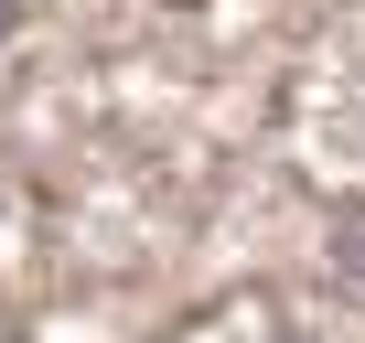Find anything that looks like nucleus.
<instances>
[{"mask_svg": "<svg viewBox=\"0 0 365 343\" xmlns=\"http://www.w3.org/2000/svg\"><path fill=\"white\" fill-rule=\"evenodd\" d=\"M322 268H333L344 290H365V204H354V215H333V236H322Z\"/></svg>", "mask_w": 365, "mask_h": 343, "instance_id": "obj_1", "label": "nucleus"}, {"mask_svg": "<svg viewBox=\"0 0 365 343\" xmlns=\"http://www.w3.org/2000/svg\"><path fill=\"white\" fill-rule=\"evenodd\" d=\"M269 343H312V332H269Z\"/></svg>", "mask_w": 365, "mask_h": 343, "instance_id": "obj_3", "label": "nucleus"}, {"mask_svg": "<svg viewBox=\"0 0 365 343\" xmlns=\"http://www.w3.org/2000/svg\"><path fill=\"white\" fill-rule=\"evenodd\" d=\"M11 33H22V0H0V54H11Z\"/></svg>", "mask_w": 365, "mask_h": 343, "instance_id": "obj_2", "label": "nucleus"}]
</instances>
